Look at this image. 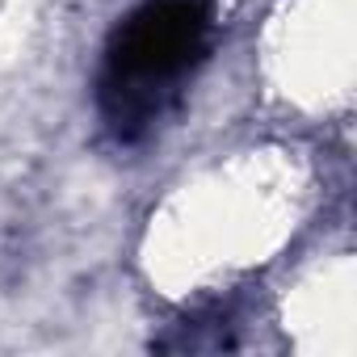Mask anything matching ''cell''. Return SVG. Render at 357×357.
Masks as SVG:
<instances>
[{"mask_svg": "<svg viewBox=\"0 0 357 357\" xmlns=\"http://www.w3.org/2000/svg\"><path fill=\"white\" fill-rule=\"evenodd\" d=\"M211 9L202 0H147L139 5L105 47V68L97 80V109L105 126L135 143L143 139L168 105H176L181 84L206 59Z\"/></svg>", "mask_w": 357, "mask_h": 357, "instance_id": "1", "label": "cell"}]
</instances>
